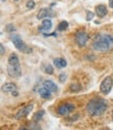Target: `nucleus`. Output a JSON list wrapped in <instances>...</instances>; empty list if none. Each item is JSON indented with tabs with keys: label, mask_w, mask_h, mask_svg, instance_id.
<instances>
[{
	"label": "nucleus",
	"mask_w": 113,
	"mask_h": 130,
	"mask_svg": "<svg viewBox=\"0 0 113 130\" xmlns=\"http://www.w3.org/2000/svg\"><path fill=\"white\" fill-rule=\"evenodd\" d=\"M15 90H17V86L14 83H6L2 86V91L4 92H13Z\"/></svg>",
	"instance_id": "nucleus-13"
},
{
	"label": "nucleus",
	"mask_w": 113,
	"mask_h": 130,
	"mask_svg": "<svg viewBox=\"0 0 113 130\" xmlns=\"http://www.w3.org/2000/svg\"><path fill=\"white\" fill-rule=\"evenodd\" d=\"M74 109V105L73 104H63L58 108V113L61 116H66L69 115L72 110Z\"/></svg>",
	"instance_id": "nucleus-7"
},
{
	"label": "nucleus",
	"mask_w": 113,
	"mask_h": 130,
	"mask_svg": "<svg viewBox=\"0 0 113 130\" xmlns=\"http://www.w3.org/2000/svg\"><path fill=\"white\" fill-rule=\"evenodd\" d=\"M74 39H76L77 44H78L79 46L82 47V46H85V45H86V43L88 42V39H89V36H88V34H86L85 31L80 30V31H78L77 34H76Z\"/></svg>",
	"instance_id": "nucleus-5"
},
{
	"label": "nucleus",
	"mask_w": 113,
	"mask_h": 130,
	"mask_svg": "<svg viewBox=\"0 0 113 130\" xmlns=\"http://www.w3.org/2000/svg\"><path fill=\"white\" fill-rule=\"evenodd\" d=\"M5 29L7 30V31H14L15 30V26L13 25V24H7V25L5 26Z\"/></svg>",
	"instance_id": "nucleus-24"
},
{
	"label": "nucleus",
	"mask_w": 113,
	"mask_h": 130,
	"mask_svg": "<svg viewBox=\"0 0 113 130\" xmlns=\"http://www.w3.org/2000/svg\"><path fill=\"white\" fill-rule=\"evenodd\" d=\"M107 110V103L103 99H93L87 105V111L90 116H101Z\"/></svg>",
	"instance_id": "nucleus-2"
},
{
	"label": "nucleus",
	"mask_w": 113,
	"mask_h": 130,
	"mask_svg": "<svg viewBox=\"0 0 113 130\" xmlns=\"http://www.w3.org/2000/svg\"><path fill=\"white\" fill-rule=\"evenodd\" d=\"M1 1H2V2H4V0H1Z\"/></svg>",
	"instance_id": "nucleus-28"
},
{
	"label": "nucleus",
	"mask_w": 113,
	"mask_h": 130,
	"mask_svg": "<svg viewBox=\"0 0 113 130\" xmlns=\"http://www.w3.org/2000/svg\"><path fill=\"white\" fill-rule=\"evenodd\" d=\"M0 48H1V55H4V45L3 44H1V45H0Z\"/></svg>",
	"instance_id": "nucleus-25"
},
{
	"label": "nucleus",
	"mask_w": 113,
	"mask_h": 130,
	"mask_svg": "<svg viewBox=\"0 0 113 130\" xmlns=\"http://www.w3.org/2000/svg\"><path fill=\"white\" fill-rule=\"evenodd\" d=\"M93 17H94V14L92 12H88L87 13V16H86V20L87 21H90V20L93 19Z\"/></svg>",
	"instance_id": "nucleus-23"
},
{
	"label": "nucleus",
	"mask_w": 113,
	"mask_h": 130,
	"mask_svg": "<svg viewBox=\"0 0 113 130\" xmlns=\"http://www.w3.org/2000/svg\"><path fill=\"white\" fill-rule=\"evenodd\" d=\"M9 64H20L19 58L16 54H11V56L9 57Z\"/></svg>",
	"instance_id": "nucleus-16"
},
{
	"label": "nucleus",
	"mask_w": 113,
	"mask_h": 130,
	"mask_svg": "<svg viewBox=\"0 0 113 130\" xmlns=\"http://www.w3.org/2000/svg\"><path fill=\"white\" fill-rule=\"evenodd\" d=\"M53 63L54 65L58 68H62V67H65L66 65H67V62L65 59H63V58H56L53 60Z\"/></svg>",
	"instance_id": "nucleus-14"
},
{
	"label": "nucleus",
	"mask_w": 113,
	"mask_h": 130,
	"mask_svg": "<svg viewBox=\"0 0 113 130\" xmlns=\"http://www.w3.org/2000/svg\"><path fill=\"white\" fill-rule=\"evenodd\" d=\"M33 108H34V106H33V105H27V106H25V107H23L21 110H19L18 111V113H17V115H16V119H17V120H20V119H23V118H25L27 115H28V113L31 111V110H33Z\"/></svg>",
	"instance_id": "nucleus-9"
},
{
	"label": "nucleus",
	"mask_w": 113,
	"mask_h": 130,
	"mask_svg": "<svg viewBox=\"0 0 113 130\" xmlns=\"http://www.w3.org/2000/svg\"><path fill=\"white\" fill-rule=\"evenodd\" d=\"M35 1L34 0H29V1H27V3H26V9H28V10H33L34 7H35Z\"/></svg>",
	"instance_id": "nucleus-21"
},
{
	"label": "nucleus",
	"mask_w": 113,
	"mask_h": 130,
	"mask_svg": "<svg viewBox=\"0 0 113 130\" xmlns=\"http://www.w3.org/2000/svg\"><path fill=\"white\" fill-rule=\"evenodd\" d=\"M93 50L99 52H108L113 48V36L112 35H99L92 42Z\"/></svg>",
	"instance_id": "nucleus-1"
},
{
	"label": "nucleus",
	"mask_w": 113,
	"mask_h": 130,
	"mask_svg": "<svg viewBox=\"0 0 113 130\" xmlns=\"http://www.w3.org/2000/svg\"><path fill=\"white\" fill-rule=\"evenodd\" d=\"M107 12H108V11H107V7L105 6V5H103V4L95 6V14L98 15L100 18L105 17V16L107 15Z\"/></svg>",
	"instance_id": "nucleus-10"
},
{
	"label": "nucleus",
	"mask_w": 113,
	"mask_h": 130,
	"mask_svg": "<svg viewBox=\"0 0 113 130\" xmlns=\"http://www.w3.org/2000/svg\"><path fill=\"white\" fill-rule=\"evenodd\" d=\"M15 1H18V0H15Z\"/></svg>",
	"instance_id": "nucleus-29"
},
{
	"label": "nucleus",
	"mask_w": 113,
	"mask_h": 130,
	"mask_svg": "<svg viewBox=\"0 0 113 130\" xmlns=\"http://www.w3.org/2000/svg\"><path fill=\"white\" fill-rule=\"evenodd\" d=\"M44 113H45V111H44V110H40V111L36 112L35 115H34V117H33V120H34L35 122H37V121H39V120H41V119H42V117L44 116Z\"/></svg>",
	"instance_id": "nucleus-17"
},
{
	"label": "nucleus",
	"mask_w": 113,
	"mask_h": 130,
	"mask_svg": "<svg viewBox=\"0 0 113 130\" xmlns=\"http://www.w3.org/2000/svg\"><path fill=\"white\" fill-rule=\"evenodd\" d=\"M12 41L14 43V45L18 48L19 51L23 52V53H31V48L28 47L25 43L22 41V39L19 37V36H14L12 38Z\"/></svg>",
	"instance_id": "nucleus-3"
},
{
	"label": "nucleus",
	"mask_w": 113,
	"mask_h": 130,
	"mask_svg": "<svg viewBox=\"0 0 113 130\" xmlns=\"http://www.w3.org/2000/svg\"><path fill=\"white\" fill-rule=\"evenodd\" d=\"M12 94L16 96V95H18V92H17V91H16V90H15V91H13V92H12Z\"/></svg>",
	"instance_id": "nucleus-27"
},
{
	"label": "nucleus",
	"mask_w": 113,
	"mask_h": 130,
	"mask_svg": "<svg viewBox=\"0 0 113 130\" xmlns=\"http://www.w3.org/2000/svg\"><path fill=\"white\" fill-rule=\"evenodd\" d=\"M109 5L113 9V0H109Z\"/></svg>",
	"instance_id": "nucleus-26"
},
{
	"label": "nucleus",
	"mask_w": 113,
	"mask_h": 130,
	"mask_svg": "<svg viewBox=\"0 0 113 130\" xmlns=\"http://www.w3.org/2000/svg\"><path fill=\"white\" fill-rule=\"evenodd\" d=\"M43 86L45 87V88H47L49 91H51V92H55L56 90H58V86H56L52 81H50V80H46V81H44L43 82Z\"/></svg>",
	"instance_id": "nucleus-11"
},
{
	"label": "nucleus",
	"mask_w": 113,
	"mask_h": 130,
	"mask_svg": "<svg viewBox=\"0 0 113 130\" xmlns=\"http://www.w3.org/2000/svg\"><path fill=\"white\" fill-rule=\"evenodd\" d=\"M52 27V23L49 19H44L42 22V26L39 27L40 31H46V30H49Z\"/></svg>",
	"instance_id": "nucleus-12"
},
{
	"label": "nucleus",
	"mask_w": 113,
	"mask_h": 130,
	"mask_svg": "<svg viewBox=\"0 0 113 130\" xmlns=\"http://www.w3.org/2000/svg\"><path fill=\"white\" fill-rule=\"evenodd\" d=\"M66 78H67V76H66V74L65 72H62V74L60 75V77H59V81L60 82H65V80H66Z\"/></svg>",
	"instance_id": "nucleus-22"
},
{
	"label": "nucleus",
	"mask_w": 113,
	"mask_h": 130,
	"mask_svg": "<svg viewBox=\"0 0 113 130\" xmlns=\"http://www.w3.org/2000/svg\"><path fill=\"white\" fill-rule=\"evenodd\" d=\"M112 85H113L112 78L111 77H106L101 84V87H100L101 92L104 93V94H108L111 90V88H112Z\"/></svg>",
	"instance_id": "nucleus-4"
},
{
	"label": "nucleus",
	"mask_w": 113,
	"mask_h": 130,
	"mask_svg": "<svg viewBox=\"0 0 113 130\" xmlns=\"http://www.w3.org/2000/svg\"><path fill=\"white\" fill-rule=\"evenodd\" d=\"M55 14L52 10L50 9H42L40 10V12L37 15L38 19H44V18H48V17H54Z\"/></svg>",
	"instance_id": "nucleus-8"
},
{
	"label": "nucleus",
	"mask_w": 113,
	"mask_h": 130,
	"mask_svg": "<svg viewBox=\"0 0 113 130\" xmlns=\"http://www.w3.org/2000/svg\"><path fill=\"white\" fill-rule=\"evenodd\" d=\"M67 27H68V22L62 21V22H60L59 26H58V30H65V29H67Z\"/></svg>",
	"instance_id": "nucleus-19"
},
{
	"label": "nucleus",
	"mask_w": 113,
	"mask_h": 130,
	"mask_svg": "<svg viewBox=\"0 0 113 130\" xmlns=\"http://www.w3.org/2000/svg\"><path fill=\"white\" fill-rule=\"evenodd\" d=\"M50 92L51 91H49L44 86L39 89V93H40V95H41V98H43V99H49L50 98Z\"/></svg>",
	"instance_id": "nucleus-15"
},
{
	"label": "nucleus",
	"mask_w": 113,
	"mask_h": 130,
	"mask_svg": "<svg viewBox=\"0 0 113 130\" xmlns=\"http://www.w3.org/2000/svg\"><path fill=\"white\" fill-rule=\"evenodd\" d=\"M7 72L12 78H18L21 76V67L20 64H9L7 65Z\"/></svg>",
	"instance_id": "nucleus-6"
},
{
	"label": "nucleus",
	"mask_w": 113,
	"mask_h": 130,
	"mask_svg": "<svg viewBox=\"0 0 113 130\" xmlns=\"http://www.w3.org/2000/svg\"><path fill=\"white\" fill-rule=\"evenodd\" d=\"M69 88H70V91H74V92H77V91H80L81 89H82V86H81L80 84L73 83V84H71V85L69 86Z\"/></svg>",
	"instance_id": "nucleus-18"
},
{
	"label": "nucleus",
	"mask_w": 113,
	"mask_h": 130,
	"mask_svg": "<svg viewBox=\"0 0 113 130\" xmlns=\"http://www.w3.org/2000/svg\"><path fill=\"white\" fill-rule=\"evenodd\" d=\"M45 71H46V74H48V75H52L53 74V67L51 66L50 64H48V65H46V67H45Z\"/></svg>",
	"instance_id": "nucleus-20"
}]
</instances>
